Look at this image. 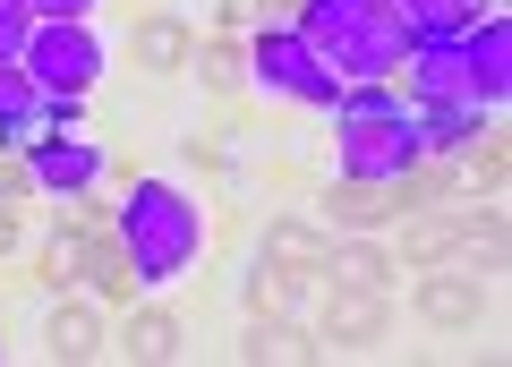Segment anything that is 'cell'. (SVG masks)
Instances as JSON below:
<instances>
[{
    "label": "cell",
    "mask_w": 512,
    "mask_h": 367,
    "mask_svg": "<svg viewBox=\"0 0 512 367\" xmlns=\"http://www.w3.org/2000/svg\"><path fill=\"white\" fill-rule=\"evenodd\" d=\"M299 43L342 86H384L410 60V26L393 0H299Z\"/></svg>",
    "instance_id": "cell-1"
},
{
    "label": "cell",
    "mask_w": 512,
    "mask_h": 367,
    "mask_svg": "<svg viewBox=\"0 0 512 367\" xmlns=\"http://www.w3.org/2000/svg\"><path fill=\"white\" fill-rule=\"evenodd\" d=\"M111 231L128 239V257H137V274H146V282H180L188 265H197V248H205L197 205H188L171 180H137V188H128V205L111 214Z\"/></svg>",
    "instance_id": "cell-2"
},
{
    "label": "cell",
    "mask_w": 512,
    "mask_h": 367,
    "mask_svg": "<svg viewBox=\"0 0 512 367\" xmlns=\"http://www.w3.org/2000/svg\"><path fill=\"white\" fill-rule=\"evenodd\" d=\"M26 77H35V94H52V103H77V94L103 77V43H94V26L86 18H35Z\"/></svg>",
    "instance_id": "cell-3"
},
{
    "label": "cell",
    "mask_w": 512,
    "mask_h": 367,
    "mask_svg": "<svg viewBox=\"0 0 512 367\" xmlns=\"http://www.w3.org/2000/svg\"><path fill=\"white\" fill-rule=\"evenodd\" d=\"M248 69L265 77V94H282V103H325V111L342 103V77L299 43V26H265V35L248 43Z\"/></svg>",
    "instance_id": "cell-4"
},
{
    "label": "cell",
    "mask_w": 512,
    "mask_h": 367,
    "mask_svg": "<svg viewBox=\"0 0 512 367\" xmlns=\"http://www.w3.org/2000/svg\"><path fill=\"white\" fill-rule=\"evenodd\" d=\"M453 52H461V77H470L478 111H504L512 103V18H504V9H487L478 26H461V35H453Z\"/></svg>",
    "instance_id": "cell-5"
},
{
    "label": "cell",
    "mask_w": 512,
    "mask_h": 367,
    "mask_svg": "<svg viewBox=\"0 0 512 367\" xmlns=\"http://www.w3.org/2000/svg\"><path fill=\"white\" fill-rule=\"evenodd\" d=\"M316 333L342 350H384L393 342V291H359V282H325V308H316Z\"/></svg>",
    "instance_id": "cell-6"
},
{
    "label": "cell",
    "mask_w": 512,
    "mask_h": 367,
    "mask_svg": "<svg viewBox=\"0 0 512 367\" xmlns=\"http://www.w3.org/2000/svg\"><path fill=\"white\" fill-rule=\"evenodd\" d=\"M410 316L436 325V333H478L487 291H478V274H461V265H419V282H410Z\"/></svg>",
    "instance_id": "cell-7"
},
{
    "label": "cell",
    "mask_w": 512,
    "mask_h": 367,
    "mask_svg": "<svg viewBox=\"0 0 512 367\" xmlns=\"http://www.w3.org/2000/svg\"><path fill=\"white\" fill-rule=\"evenodd\" d=\"M410 205H419L410 197V171L402 180H333L325 188V222L333 231H384V222H402Z\"/></svg>",
    "instance_id": "cell-8"
},
{
    "label": "cell",
    "mask_w": 512,
    "mask_h": 367,
    "mask_svg": "<svg viewBox=\"0 0 512 367\" xmlns=\"http://www.w3.org/2000/svg\"><path fill=\"white\" fill-rule=\"evenodd\" d=\"M128 60H137L146 77H180V69H197V26L171 18V9H154V18L128 26Z\"/></svg>",
    "instance_id": "cell-9"
},
{
    "label": "cell",
    "mask_w": 512,
    "mask_h": 367,
    "mask_svg": "<svg viewBox=\"0 0 512 367\" xmlns=\"http://www.w3.org/2000/svg\"><path fill=\"white\" fill-rule=\"evenodd\" d=\"M239 359H248V367H316V359H325V333H316V325H299V316L291 308H282V316H256V325L248 333H239Z\"/></svg>",
    "instance_id": "cell-10"
},
{
    "label": "cell",
    "mask_w": 512,
    "mask_h": 367,
    "mask_svg": "<svg viewBox=\"0 0 512 367\" xmlns=\"http://www.w3.org/2000/svg\"><path fill=\"white\" fill-rule=\"evenodd\" d=\"M26 163H35V188H52V197H86V188L103 180V146H94V137H69V129L43 137Z\"/></svg>",
    "instance_id": "cell-11"
},
{
    "label": "cell",
    "mask_w": 512,
    "mask_h": 367,
    "mask_svg": "<svg viewBox=\"0 0 512 367\" xmlns=\"http://www.w3.org/2000/svg\"><path fill=\"white\" fill-rule=\"evenodd\" d=\"M393 257H402V274H419V265H461L470 257V231H461V214H419V205H410Z\"/></svg>",
    "instance_id": "cell-12"
},
{
    "label": "cell",
    "mask_w": 512,
    "mask_h": 367,
    "mask_svg": "<svg viewBox=\"0 0 512 367\" xmlns=\"http://www.w3.org/2000/svg\"><path fill=\"white\" fill-rule=\"evenodd\" d=\"M111 350H120L128 367H171V359L188 350V333H180V316H171V308H137V299H128L120 342H111Z\"/></svg>",
    "instance_id": "cell-13"
},
{
    "label": "cell",
    "mask_w": 512,
    "mask_h": 367,
    "mask_svg": "<svg viewBox=\"0 0 512 367\" xmlns=\"http://www.w3.org/2000/svg\"><path fill=\"white\" fill-rule=\"evenodd\" d=\"M265 257L291 265V274L316 291V282H325V265H333V239L316 231V222H299V214H274V222H265Z\"/></svg>",
    "instance_id": "cell-14"
},
{
    "label": "cell",
    "mask_w": 512,
    "mask_h": 367,
    "mask_svg": "<svg viewBox=\"0 0 512 367\" xmlns=\"http://www.w3.org/2000/svg\"><path fill=\"white\" fill-rule=\"evenodd\" d=\"M43 350H52L60 367H86L94 350H111L103 308H94V299H60V308H52V325H43Z\"/></svg>",
    "instance_id": "cell-15"
},
{
    "label": "cell",
    "mask_w": 512,
    "mask_h": 367,
    "mask_svg": "<svg viewBox=\"0 0 512 367\" xmlns=\"http://www.w3.org/2000/svg\"><path fill=\"white\" fill-rule=\"evenodd\" d=\"M325 282H359V291H393V282H402V257H393V248H376V231H342V248H333Z\"/></svg>",
    "instance_id": "cell-16"
},
{
    "label": "cell",
    "mask_w": 512,
    "mask_h": 367,
    "mask_svg": "<svg viewBox=\"0 0 512 367\" xmlns=\"http://www.w3.org/2000/svg\"><path fill=\"white\" fill-rule=\"evenodd\" d=\"M393 9H402L410 43H453L461 26H478V18H487V0H393Z\"/></svg>",
    "instance_id": "cell-17"
},
{
    "label": "cell",
    "mask_w": 512,
    "mask_h": 367,
    "mask_svg": "<svg viewBox=\"0 0 512 367\" xmlns=\"http://www.w3.org/2000/svg\"><path fill=\"white\" fill-rule=\"evenodd\" d=\"M86 282H94L103 299H120V308L137 299V282H146V274H137V257H128V239L111 231V222H94V265H86Z\"/></svg>",
    "instance_id": "cell-18"
},
{
    "label": "cell",
    "mask_w": 512,
    "mask_h": 367,
    "mask_svg": "<svg viewBox=\"0 0 512 367\" xmlns=\"http://www.w3.org/2000/svg\"><path fill=\"white\" fill-rule=\"evenodd\" d=\"M461 154H470V163H461V188H478V197H504V171H512V146H504V137L478 129Z\"/></svg>",
    "instance_id": "cell-19"
},
{
    "label": "cell",
    "mask_w": 512,
    "mask_h": 367,
    "mask_svg": "<svg viewBox=\"0 0 512 367\" xmlns=\"http://www.w3.org/2000/svg\"><path fill=\"white\" fill-rule=\"evenodd\" d=\"M299 291H308V282H299L291 265H274V257H256V274H248V308H256V316H282V308H291Z\"/></svg>",
    "instance_id": "cell-20"
},
{
    "label": "cell",
    "mask_w": 512,
    "mask_h": 367,
    "mask_svg": "<svg viewBox=\"0 0 512 367\" xmlns=\"http://www.w3.org/2000/svg\"><path fill=\"white\" fill-rule=\"evenodd\" d=\"M239 77H248V43H239V35H214V43H205V86H214V94H239Z\"/></svg>",
    "instance_id": "cell-21"
},
{
    "label": "cell",
    "mask_w": 512,
    "mask_h": 367,
    "mask_svg": "<svg viewBox=\"0 0 512 367\" xmlns=\"http://www.w3.org/2000/svg\"><path fill=\"white\" fill-rule=\"evenodd\" d=\"M35 103H43V94H35V77H26V60H0V129L26 120Z\"/></svg>",
    "instance_id": "cell-22"
},
{
    "label": "cell",
    "mask_w": 512,
    "mask_h": 367,
    "mask_svg": "<svg viewBox=\"0 0 512 367\" xmlns=\"http://www.w3.org/2000/svg\"><path fill=\"white\" fill-rule=\"evenodd\" d=\"M26 43H35V9L26 0H0V60H26Z\"/></svg>",
    "instance_id": "cell-23"
},
{
    "label": "cell",
    "mask_w": 512,
    "mask_h": 367,
    "mask_svg": "<svg viewBox=\"0 0 512 367\" xmlns=\"http://www.w3.org/2000/svg\"><path fill=\"white\" fill-rule=\"evenodd\" d=\"M265 18V0H222V35H239V26Z\"/></svg>",
    "instance_id": "cell-24"
},
{
    "label": "cell",
    "mask_w": 512,
    "mask_h": 367,
    "mask_svg": "<svg viewBox=\"0 0 512 367\" xmlns=\"http://www.w3.org/2000/svg\"><path fill=\"white\" fill-rule=\"evenodd\" d=\"M35 18H94V0H26Z\"/></svg>",
    "instance_id": "cell-25"
},
{
    "label": "cell",
    "mask_w": 512,
    "mask_h": 367,
    "mask_svg": "<svg viewBox=\"0 0 512 367\" xmlns=\"http://www.w3.org/2000/svg\"><path fill=\"white\" fill-rule=\"evenodd\" d=\"M35 188V163H0V197H26Z\"/></svg>",
    "instance_id": "cell-26"
},
{
    "label": "cell",
    "mask_w": 512,
    "mask_h": 367,
    "mask_svg": "<svg viewBox=\"0 0 512 367\" xmlns=\"http://www.w3.org/2000/svg\"><path fill=\"white\" fill-rule=\"evenodd\" d=\"M9 248H18V214H9V205H0V257H9Z\"/></svg>",
    "instance_id": "cell-27"
}]
</instances>
